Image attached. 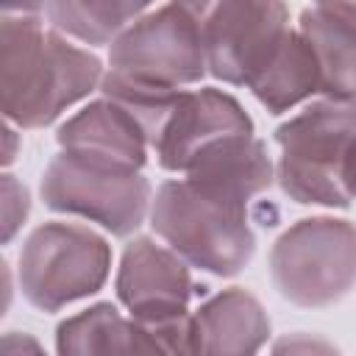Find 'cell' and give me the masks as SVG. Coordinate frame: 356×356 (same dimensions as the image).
<instances>
[{"label": "cell", "instance_id": "cell-5", "mask_svg": "<svg viewBox=\"0 0 356 356\" xmlns=\"http://www.w3.org/2000/svg\"><path fill=\"white\" fill-rule=\"evenodd\" d=\"M111 270V245L86 225L44 222L33 228L19 250V289L39 312L95 295Z\"/></svg>", "mask_w": 356, "mask_h": 356}, {"label": "cell", "instance_id": "cell-8", "mask_svg": "<svg viewBox=\"0 0 356 356\" xmlns=\"http://www.w3.org/2000/svg\"><path fill=\"white\" fill-rule=\"evenodd\" d=\"M108 70L164 86L197 83L209 72L203 39L175 3L134 19L108 44Z\"/></svg>", "mask_w": 356, "mask_h": 356}, {"label": "cell", "instance_id": "cell-22", "mask_svg": "<svg viewBox=\"0 0 356 356\" xmlns=\"http://www.w3.org/2000/svg\"><path fill=\"white\" fill-rule=\"evenodd\" d=\"M342 189L353 203L356 200V139H353V145L345 156V164H342Z\"/></svg>", "mask_w": 356, "mask_h": 356}, {"label": "cell", "instance_id": "cell-3", "mask_svg": "<svg viewBox=\"0 0 356 356\" xmlns=\"http://www.w3.org/2000/svg\"><path fill=\"white\" fill-rule=\"evenodd\" d=\"M356 139V100L323 97L275 128L281 147L275 178L286 197L300 206L348 209L342 164Z\"/></svg>", "mask_w": 356, "mask_h": 356}, {"label": "cell", "instance_id": "cell-13", "mask_svg": "<svg viewBox=\"0 0 356 356\" xmlns=\"http://www.w3.org/2000/svg\"><path fill=\"white\" fill-rule=\"evenodd\" d=\"M184 175L195 184L228 192L250 203L273 184V161L267 156L264 142L248 134L225 139L211 150L200 153Z\"/></svg>", "mask_w": 356, "mask_h": 356}, {"label": "cell", "instance_id": "cell-19", "mask_svg": "<svg viewBox=\"0 0 356 356\" xmlns=\"http://www.w3.org/2000/svg\"><path fill=\"white\" fill-rule=\"evenodd\" d=\"M192 22H195V28H197V33H200V28L228 3V0H172Z\"/></svg>", "mask_w": 356, "mask_h": 356}, {"label": "cell", "instance_id": "cell-20", "mask_svg": "<svg viewBox=\"0 0 356 356\" xmlns=\"http://www.w3.org/2000/svg\"><path fill=\"white\" fill-rule=\"evenodd\" d=\"M273 350H275V353H284V350H289V353H295V350L309 353V350H334V345L325 342V339H314V337L309 339L306 334H295V337L278 339V342L273 345Z\"/></svg>", "mask_w": 356, "mask_h": 356}, {"label": "cell", "instance_id": "cell-18", "mask_svg": "<svg viewBox=\"0 0 356 356\" xmlns=\"http://www.w3.org/2000/svg\"><path fill=\"white\" fill-rule=\"evenodd\" d=\"M0 197H3V242H11L31 211V195L17 175H0Z\"/></svg>", "mask_w": 356, "mask_h": 356}, {"label": "cell", "instance_id": "cell-4", "mask_svg": "<svg viewBox=\"0 0 356 356\" xmlns=\"http://www.w3.org/2000/svg\"><path fill=\"white\" fill-rule=\"evenodd\" d=\"M270 278L278 295L303 309H323L356 286V222L306 217L270 248Z\"/></svg>", "mask_w": 356, "mask_h": 356}, {"label": "cell", "instance_id": "cell-2", "mask_svg": "<svg viewBox=\"0 0 356 356\" xmlns=\"http://www.w3.org/2000/svg\"><path fill=\"white\" fill-rule=\"evenodd\" d=\"M150 228L192 267L231 278L256 253L248 200L195 184L164 181L150 200Z\"/></svg>", "mask_w": 356, "mask_h": 356}, {"label": "cell", "instance_id": "cell-15", "mask_svg": "<svg viewBox=\"0 0 356 356\" xmlns=\"http://www.w3.org/2000/svg\"><path fill=\"white\" fill-rule=\"evenodd\" d=\"M58 353H153L161 350L153 334L125 320L111 303H95L75 317H67L56 328Z\"/></svg>", "mask_w": 356, "mask_h": 356}, {"label": "cell", "instance_id": "cell-12", "mask_svg": "<svg viewBox=\"0 0 356 356\" xmlns=\"http://www.w3.org/2000/svg\"><path fill=\"white\" fill-rule=\"evenodd\" d=\"M270 337V317L242 286L222 289L192 312V353H256Z\"/></svg>", "mask_w": 356, "mask_h": 356}, {"label": "cell", "instance_id": "cell-25", "mask_svg": "<svg viewBox=\"0 0 356 356\" xmlns=\"http://www.w3.org/2000/svg\"><path fill=\"white\" fill-rule=\"evenodd\" d=\"M39 350V342L36 339H31V337H22V342L17 339V331H11V334H6V339H3V350L6 353H17V350Z\"/></svg>", "mask_w": 356, "mask_h": 356}, {"label": "cell", "instance_id": "cell-16", "mask_svg": "<svg viewBox=\"0 0 356 356\" xmlns=\"http://www.w3.org/2000/svg\"><path fill=\"white\" fill-rule=\"evenodd\" d=\"M298 31L312 44L320 70V95L356 100V31L323 8H303Z\"/></svg>", "mask_w": 356, "mask_h": 356}, {"label": "cell", "instance_id": "cell-7", "mask_svg": "<svg viewBox=\"0 0 356 356\" xmlns=\"http://www.w3.org/2000/svg\"><path fill=\"white\" fill-rule=\"evenodd\" d=\"M39 195L47 209L97 222L111 236L134 234L150 214V181L139 170L61 150L44 170Z\"/></svg>", "mask_w": 356, "mask_h": 356}, {"label": "cell", "instance_id": "cell-6", "mask_svg": "<svg viewBox=\"0 0 356 356\" xmlns=\"http://www.w3.org/2000/svg\"><path fill=\"white\" fill-rule=\"evenodd\" d=\"M192 292L189 261L170 245L161 248L150 236H136L125 245L117 270V298L167 353H192Z\"/></svg>", "mask_w": 356, "mask_h": 356}, {"label": "cell", "instance_id": "cell-9", "mask_svg": "<svg viewBox=\"0 0 356 356\" xmlns=\"http://www.w3.org/2000/svg\"><path fill=\"white\" fill-rule=\"evenodd\" d=\"M286 31L284 0H228L200 28L209 75L231 86H250Z\"/></svg>", "mask_w": 356, "mask_h": 356}, {"label": "cell", "instance_id": "cell-21", "mask_svg": "<svg viewBox=\"0 0 356 356\" xmlns=\"http://www.w3.org/2000/svg\"><path fill=\"white\" fill-rule=\"evenodd\" d=\"M314 6L356 31V0H314Z\"/></svg>", "mask_w": 356, "mask_h": 356}, {"label": "cell", "instance_id": "cell-1", "mask_svg": "<svg viewBox=\"0 0 356 356\" xmlns=\"http://www.w3.org/2000/svg\"><path fill=\"white\" fill-rule=\"evenodd\" d=\"M103 61L44 28L36 14H3L0 95L17 128H44L72 103L100 89Z\"/></svg>", "mask_w": 356, "mask_h": 356}, {"label": "cell", "instance_id": "cell-10", "mask_svg": "<svg viewBox=\"0 0 356 356\" xmlns=\"http://www.w3.org/2000/svg\"><path fill=\"white\" fill-rule=\"evenodd\" d=\"M253 134V120L242 103L214 86L181 92L170 120L153 142L159 167L170 172H186L189 164L214 145Z\"/></svg>", "mask_w": 356, "mask_h": 356}, {"label": "cell", "instance_id": "cell-11", "mask_svg": "<svg viewBox=\"0 0 356 356\" xmlns=\"http://www.w3.org/2000/svg\"><path fill=\"white\" fill-rule=\"evenodd\" d=\"M56 142L67 153L128 170H142L150 147L136 120L108 97L92 100L86 108L61 122Z\"/></svg>", "mask_w": 356, "mask_h": 356}, {"label": "cell", "instance_id": "cell-23", "mask_svg": "<svg viewBox=\"0 0 356 356\" xmlns=\"http://www.w3.org/2000/svg\"><path fill=\"white\" fill-rule=\"evenodd\" d=\"M50 0H0L3 14H39Z\"/></svg>", "mask_w": 356, "mask_h": 356}, {"label": "cell", "instance_id": "cell-14", "mask_svg": "<svg viewBox=\"0 0 356 356\" xmlns=\"http://www.w3.org/2000/svg\"><path fill=\"white\" fill-rule=\"evenodd\" d=\"M253 97L270 111L284 114L292 106L320 92V70L312 44L298 28H289L264 70L248 86Z\"/></svg>", "mask_w": 356, "mask_h": 356}, {"label": "cell", "instance_id": "cell-24", "mask_svg": "<svg viewBox=\"0 0 356 356\" xmlns=\"http://www.w3.org/2000/svg\"><path fill=\"white\" fill-rule=\"evenodd\" d=\"M3 142H6V147H3V167H11L14 159H17V128L8 120H6V128H3Z\"/></svg>", "mask_w": 356, "mask_h": 356}, {"label": "cell", "instance_id": "cell-17", "mask_svg": "<svg viewBox=\"0 0 356 356\" xmlns=\"http://www.w3.org/2000/svg\"><path fill=\"white\" fill-rule=\"evenodd\" d=\"M153 0H50L47 19L56 31L83 44H111Z\"/></svg>", "mask_w": 356, "mask_h": 356}]
</instances>
